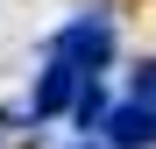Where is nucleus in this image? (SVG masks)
Here are the masks:
<instances>
[{
  "instance_id": "obj_1",
  "label": "nucleus",
  "mask_w": 156,
  "mask_h": 149,
  "mask_svg": "<svg viewBox=\"0 0 156 149\" xmlns=\"http://www.w3.org/2000/svg\"><path fill=\"white\" fill-rule=\"evenodd\" d=\"M50 57H64V64H78V71H99V64L114 57V21L99 14V7H92V14H71L64 29L50 36Z\"/></svg>"
},
{
  "instance_id": "obj_2",
  "label": "nucleus",
  "mask_w": 156,
  "mask_h": 149,
  "mask_svg": "<svg viewBox=\"0 0 156 149\" xmlns=\"http://www.w3.org/2000/svg\"><path fill=\"white\" fill-rule=\"evenodd\" d=\"M92 71H78V64H64V57H50V71L36 78V99H29V114L36 121H50V114H64L71 99H78V85H85Z\"/></svg>"
},
{
  "instance_id": "obj_6",
  "label": "nucleus",
  "mask_w": 156,
  "mask_h": 149,
  "mask_svg": "<svg viewBox=\"0 0 156 149\" xmlns=\"http://www.w3.org/2000/svg\"><path fill=\"white\" fill-rule=\"evenodd\" d=\"M78 149H92V142H78Z\"/></svg>"
},
{
  "instance_id": "obj_4",
  "label": "nucleus",
  "mask_w": 156,
  "mask_h": 149,
  "mask_svg": "<svg viewBox=\"0 0 156 149\" xmlns=\"http://www.w3.org/2000/svg\"><path fill=\"white\" fill-rule=\"evenodd\" d=\"M71 107H78V128H99V121H107V92H99V71L78 85V99H71Z\"/></svg>"
},
{
  "instance_id": "obj_5",
  "label": "nucleus",
  "mask_w": 156,
  "mask_h": 149,
  "mask_svg": "<svg viewBox=\"0 0 156 149\" xmlns=\"http://www.w3.org/2000/svg\"><path fill=\"white\" fill-rule=\"evenodd\" d=\"M135 99L156 114V64H142V71H135Z\"/></svg>"
},
{
  "instance_id": "obj_3",
  "label": "nucleus",
  "mask_w": 156,
  "mask_h": 149,
  "mask_svg": "<svg viewBox=\"0 0 156 149\" xmlns=\"http://www.w3.org/2000/svg\"><path fill=\"white\" fill-rule=\"evenodd\" d=\"M99 135H107L114 149H156V114L142 107V99H128V107H107Z\"/></svg>"
}]
</instances>
